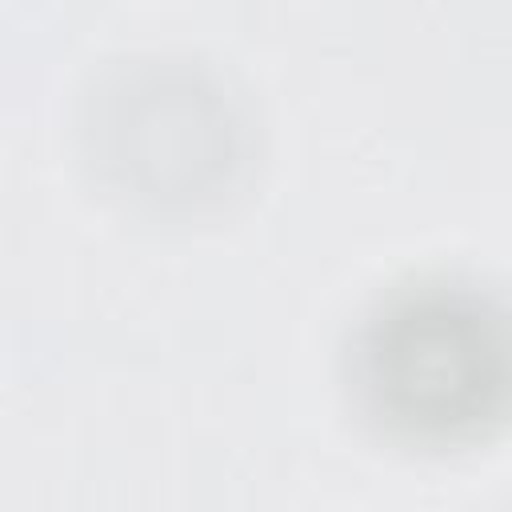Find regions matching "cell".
<instances>
[{
  "instance_id": "obj_1",
  "label": "cell",
  "mask_w": 512,
  "mask_h": 512,
  "mask_svg": "<svg viewBox=\"0 0 512 512\" xmlns=\"http://www.w3.org/2000/svg\"><path fill=\"white\" fill-rule=\"evenodd\" d=\"M344 376L364 420L396 440H480L508 408V312L472 276L400 280L352 324Z\"/></svg>"
},
{
  "instance_id": "obj_2",
  "label": "cell",
  "mask_w": 512,
  "mask_h": 512,
  "mask_svg": "<svg viewBox=\"0 0 512 512\" xmlns=\"http://www.w3.org/2000/svg\"><path fill=\"white\" fill-rule=\"evenodd\" d=\"M96 180L136 208L196 212L228 200L252 164V116L232 80L188 52L108 60L80 96Z\"/></svg>"
}]
</instances>
